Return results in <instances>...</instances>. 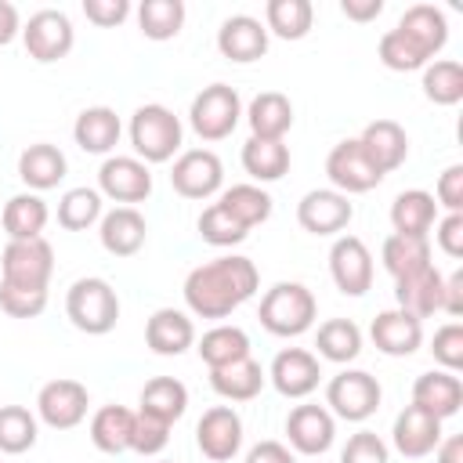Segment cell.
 <instances>
[{
	"instance_id": "cell-1",
	"label": "cell",
	"mask_w": 463,
	"mask_h": 463,
	"mask_svg": "<svg viewBox=\"0 0 463 463\" xmlns=\"http://www.w3.org/2000/svg\"><path fill=\"white\" fill-rule=\"evenodd\" d=\"M257 286H260L257 264L242 253H228L192 268L181 293L195 318H228L257 293Z\"/></svg>"
},
{
	"instance_id": "cell-2",
	"label": "cell",
	"mask_w": 463,
	"mask_h": 463,
	"mask_svg": "<svg viewBox=\"0 0 463 463\" xmlns=\"http://www.w3.org/2000/svg\"><path fill=\"white\" fill-rule=\"evenodd\" d=\"M65 315H69V322L80 333L105 336L119 322V297H116V289H112L109 279L87 275V279H76L69 286V293H65Z\"/></svg>"
},
{
	"instance_id": "cell-3",
	"label": "cell",
	"mask_w": 463,
	"mask_h": 463,
	"mask_svg": "<svg viewBox=\"0 0 463 463\" xmlns=\"http://www.w3.org/2000/svg\"><path fill=\"white\" fill-rule=\"evenodd\" d=\"M257 318L271 336H300L315 326L318 304H315V293L304 282H275L260 297Z\"/></svg>"
},
{
	"instance_id": "cell-4",
	"label": "cell",
	"mask_w": 463,
	"mask_h": 463,
	"mask_svg": "<svg viewBox=\"0 0 463 463\" xmlns=\"http://www.w3.org/2000/svg\"><path fill=\"white\" fill-rule=\"evenodd\" d=\"M181 137H184L181 119L174 116V109H166L159 101H148L130 116V145L145 166L170 163L181 152Z\"/></svg>"
},
{
	"instance_id": "cell-5",
	"label": "cell",
	"mask_w": 463,
	"mask_h": 463,
	"mask_svg": "<svg viewBox=\"0 0 463 463\" xmlns=\"http://www.w3.org/2000/svg\"><path fill=\"white\" fill-rule=\"evenodd\" d=\"M242 119V98L228 83H210L192 98L188 123L203 141H224Z\"/></svg>"
},
{
	"instance_id": "cell-6",
	"label": "cell",
	"mask_w": 463,
	"mask_h": 463,
	"mask_svg": "<svg viewBox=\"0 0 463 463\" xmlns=\"http://www.w3.org/2000/svg\"><path fill=\"white\" fill-rule=\"evenodd\" d=\"M383 402L380 380L365 369H340L329 383H326V405L333 416L347 420V423H365Z\"/></svg>"
},
{
	"instance_id": "cell-7",
	"label": "cell",
	"mask_w": 463,
	"mask_h": 463,
	"mask_svg": "<svg viewBox=\"0 0 463 463\" xmlns=\"http://www.w3.org/2000/svg\"><path fill=\"white\" fill-rule=\"evenodd\" d=\"M54 275V250L47 239H22L7 242L0 253V282L22 289H47Z\"/></svg>"
},
{
	"instance_id": "cell-8",
	"label": "cell",
	"mask_w": 463,
	"mask_h": 463,
	"mask_svg": "<svg viewBox=\"0 0 463 463\" xmlns=\"http://www.w3.org/2000/svg\"><path fill=\"white\" fill-rule=\"evenodd\" d=\"M22 43H25V51H29L33 61L51 65V61H61L72 51L76 29H72V22H69L65 11L43 7V11L29 14V22L22 25Z\"/></svg>"
},
{
	"instance_id": "cell-9",
	"label": "cell",
	"mask_w": 463,
	"mask_h": 463,
	"mask_svg": "<svg viewBox=\"0 0 463 463\" xmlns=\"http://www.w3.org/2000/svg\"><path fill=\"white\" fill-rule=\"evenodd\" d=\"M326 177H329V184H333L336 192H344V195L373 192V188L383 181V174H380L376 163L365 156V148H362L358 137H344V141H336V145L329 148V156H326Z\"/></svg>"
},
{
	"instance_id": "cell-10",
	"label": "cell",
	"mask_w": 463,
	"mask_h": 463,
	"mask_svg": "<svg viewBox=\"0 0 463 463\" xmlns=\"http://www.w3.org/2000/svg\"><path fill=\"white\" fill-rule=\"evenodd\" d=\"M98 192L119 206L145 203L152 195V170L137 156H105L98 166Z\"/></svg>"
},
{
	"instance_id": "cell-11",
	"label": "cell",
	"mask_w": 463,
	"mask_h": 463,
	"mask_svg": "<svg viewBox=\"0 0 463 463\" xmlns=\"http://www.w3.org/2000/svg\"><path fill=\"white\" fill-rule=\"evenodd\" d=\"M87 405H90V394L80 380H69V376H58L51 383L40 387L36 394V420H43L51 430H72L87 420Z\"/></svg>"
},
{
	"instance_id": "cell-12",
	"label": "cell",
	"mask_w": 463,
	"mask_h": 463,
	"mask_svg": "<svg viewBox=\"0 0 463 463\" xmlns=\"http://www.w3.org/2000/svg\"><path fill=\"white\" fill-rule=\"evenodd\" d=\"M170 184L184 199H210L224 184V166H221L217 152H210V148H188V152H181L174 159Z\"/></svg>"
},
{
	"instance_id": "cell-13",
	"label": "cell",
	"mask_w": 463,
	"mask_h": 463,
	"mask_svg": "<svg viewBox=\"0 0 463 463\" xmlns=\"http://www.w3.org/2000/svg\"><path fill=\"white\" fill-rule=\"evenodd\" d=\"M354 217L351 195L336 188H311L297 203V224L311 235H340Z\"/></svg>"
},
{
	"instance_id": "cell-14",
	"label": "cell",
	"mask_w": 463,
	"mask_h": 463,
	"mask_svg": "<svg viewBox=\"0 0 463 463\" xmlns=\"http://www.w3.org/2000/svg\"><path fill=\"white\" fill-rule=\"evenodd\" d=\"M329 275L344 297H362L373 286V253L358 235H336L329 246Z\"/></svg>"
},
{
	"instance_id": "cell-15",
	"label": "cell",
	"mask_w": 463,
	"mask_h": 463,
	"mask_svg": "<svg viewBox=\"0 0 463 463\" xmlns=\"http://www.w3.org/2000/svg\"><path fill=\"white\" fill-rule=\"evenodd\" d=\"M289 449L300 456H322L336 441V420L326 405H293L286 416Z\"/></svg>"
},
{
	"instance_id": "cell-16",
	"label": "cell",
	"mask_w": 463,
	"mask_h": 463,
	"mask_svg": "<svg viewBox=\"0 0 463 463\" xmlns=\"http://www.w3.org/2000/svg\"><path fill=\"white\" fill-rule=\"evenodd\" d=\"M195 445L206 459L228 463L242 449V416L232 405H213L195 423Z\"/></svg>"
},
{
	"instance_id": "cell-17",
	"label": "cell",
	"mask_w": 463,
	"mask_h": 463,
	"mask_svg": "<svg viewBox=\"0 0 463 463\" xmlns=\"http://www.w3.org/2000/svg\"><path fill=\"white\" fill-rule=\"evenodd\" d=\"M268 380L271 387L282 394V398H307L318 380H322V365H318V354L304 351V347H286L271 358V369H268Z\"/></svg>"
},
{
	"instance_id": "cell-18",
	"label": "cell",
	"mask_w": 463,
	"mask_h": 463,
	"mask_svg": "<svg viewBox=\"0 0 463 463\" xmlns=\"http://www.w3.org/2000/svg\"><path fill=\"white\" fill-rule=\"evenodd\" d=\"M441 420L423 412L420 405H405L398 416H394V427H391V441L394 449L405 456V459H423L438 449L441 441Z\"/></svg>"
},
{
	"instance_id": "cell-19",
	"label": "cell",
	"mask_w": 463,
	"mask_h": 463,
	"mask_svg": "<svg viewBox=\"0 0 463 463\" xmlns=\"http://www.w3.org/2000/svg\"><path fill=\"white\" fill-rule=\"evenodd\" d=\"M217 51L228 61H239V65L260 61L268 54V29H264V22L253 18V14H232V18H224L221 29H217Z\"/></svg>"
},
{
	"instance_id": "cell-20",
	"label": "cell",
	"mask_w": 463,
	"mask_h": 463,
	"mask_svg": "<svg viewBox=\"0 0 463 463\" xmlns=\"http://www.w3.org/2000/svg\"><path fill=\"white\" fill-rule=\"evenodd\" d=\"M369 336H373V344H376L380 354H387V358H409L423 344V322L412 318V315H405L402 307H387V311H380L373 318Z\"/></svg>"
},
{
	"instance_id": "cell-21",
	"label": "cell",
	"mask_w": 463,
	"mask_h": 463,
	"mask_svg": "<svg viewBox=\"0 0 463 463\" xmlns=\"http://www.w3.org/2000/svg\"><path fill=\"white\" fill-rule=\"evenodd\" d=\"M145 235H148V224L137 206H112L98 221V239L112 257H134L145 246Z\"/></svg>"
},
{
	"instance_id": "cell-22",
	"label": "cell",
	"mask_w": 463,
	"mask_h": 463,
	"mask_svg": "<svg viewBox=\"0 0 463 463\" xmlns=\"http://www.w3.org/2000/svg\"><path fill=\"white\" fill-rule=\"evenodd\" d=\"M441 293H445V275H441L434 264L394 282V304H398L405 315L420 318V322L441 311Z\"/></svg>"
},
{
	"instance_id": "cell-23",
	"label": "cell",
	"mask_w": 463,
	"mask_h": 463,
	"mask_svg": "<svg viewBox=\"0 0 463 463\" xmlns=\"http://www.w3.org/2000/svg\"><path fill=\"white\" fill-rule=\"evenodd\" d=\"M145 344L152 354H163V358H177L184 354L192 344H195V326L184 311L177 307H159L152 311V318L145 322Z\"/></svg>"
},
{
	"instance_id": "cell-24",
	"label": "cell",
	"mask_w": 463,
	"mask_h": 463,
	"mask_svg": "<svg viewBox=\"0 0 463 463\" xmlns=\"http://www.w3.org/2000/svg\"><path fill=\"white\" fill-rule=\"evenodd\" d=\"M358 141H362L365 156L376 163V170L383 177L391 170H398L405 163V156H409V134L394 119H373V123H365V130L358 134Z\"/></svg>"
},
{
	"instance_id": "cell-25",
	"label": "cell",
	"mask_w": 463,
	"mask_h": 463,
	"mask_svg": "<svg viewBox=\"0 0 463 463\" xmlns=\"http://www.w3.org/2000/svg\"><path fill=\"white\" fill-rule=\"evenodd\" d=\"M412 405H420L423 412L438 416V420H449L459 412L463 405V383L456 373H445V369H430V373H420L416 383H412Z\"/></svg>"
},
{
	"instance_id": "cell-26",
	"label": "cell",
	"mask_w": 463,
	"mask_h": 463,
	"mask_svg": "<svg viewBox=\"0 0 463 463\" xmlns=\"http://www.w3.org/2000/svg\"><path fill=\"white\" fill-rule=\"evenodd\" d=\"M119 134H123V123H119L116 109H109V105H90L72 123V141L87 156H109L119 145Z\"/></svg>"
},
{
	"instance_id": "cell-27",
	"label": "cell",
	"mask_w": 463,
	"mask_h": 463,
	"mask_svg": "<svg viewBox=\"0 0 463 463\" xmlns=\"http://www.w3.org/2000/svg\"><path fill=\"white\" fill-rule=\"evenodd\" d=\"M65 170H69V159L51 141H36V145L22 148V156H18V177L36 195L47 192V188H58V181L65 177Z\"/></svg>"
},
{
	"instance_id": "cell-28",
	"label": "cell",
	"mask_w": 463,
	"mask_h": 463,
	"mask_svg": "<svg viewBox=\"0 0 463 463\" xmlns=\"http://www.w3.org/2000/svg\"><path fill=\"white\" fill-rule=\"evenodd\" d=\"M246 123H250V137L282 141L293 127V101L282 90H260L246 109Z\"/></svg>"
},
{
	"instance_id": "cell-29",
	"label": "cell",
	"mask_w": 463,
	"mask_h": 463,
	"mask_svg": "<svg viewBox=\"0 0 463 463\" xmlns=\"http://www.w3.org/2000/svg\"><path fill=\"white\" fill-rule=\"evenodd\" d=\"M51 221V210L47 203L36 195V192H18L4 203V213H0V224L7 232L11 242H22V239H43V228Z\"/></svg>"
},
{
	"instance_id": "cell-30",
	"label": "cell",
	"mask_w": 463,
	"mask_h": 463,
	"mask_svg": "<svg viewBox=\"0 0 463 463\" xmlns=\"http://www.w3.org/2000/svg\"><path fill=\"white\" fill-rule=\"evenodd\" d=\"M394 29H402L409 40H416L427 51V58H434L449 43V18L434 4H412V7H405L402 22Z\"/></svg>"
},
{
	"instance_id": "cell-31",
	"label": "cell",
	"mask_w": 463,
	"mask_h": 463,
	"mask_svg": "<svg viewBox=\"0 0 463 463\" xmlns=\"http://www.w3.org/2000/svg\"><path fill=\"white\" fill-rule=\"evenodd\" d=\"M380 260H383V268H387V275H391L394 282L434 264V260H430V242H427V235H398V232L383 239Z\"/></svg>"
},
{
	"instance_id": "cell-32",
	"label": "cell",
	"mask_w": 463,
	"mask_h": 463,
	"mask_svg": "<svg viewBox=\"0 0 463 463\" xmlns=\"http://www.w3.org/2000/svg\"><path fill=\"white\" fill-rule=\"evenodd\" d=\"M264 380H268V373H264L260 362H253V358H242V362L210 369V387H213L224 402H253V398L260 394Z\"/></svg>"
},
{
	"instance_id": "cell-33",
	"label": "cell",
	"mask_w": 463,
	"mask_h": 463,
	"mask_svg": "<svg viewBox=\"0 0 463 463\" xmlns=\"http://www.w3.org/2000/svg\"><path fill=\"white\" fill-rule=\"evenodd\" d=\"M438 221V203L430 192L423 188H409V192H398L394 203H391V224L398 235H427Z\"/></svg>"
},
{
	"instance_id": "cell-34",
	"label": "cell",
	"mask_w": 463,
	"mask_h": 463,
	"mask_svg": "<svg viewBox=\"0 0 463 463\" xmlns=\"http://www.w3.org/2000/svg\"><path fill=\"white\" fill-rule=\"evenodd\" d=\"M130 434H134V412L127 405H101L90 416V441L98 452H109V456L127 452Z\"/></svg>"
},
{
	"instance_id": "cell-35",
	"label": "cell",
	"mask_w": 463,
	"mask_h": 463,
	"mask_svg": "<svg viewBox=\"0 0 463 463\" xmlns=\"http://www.w3.org/2000/svg\"><path fill=\"white\" fill-rule=\"evenodd\" d=\"M242 170L260 181L271 184L279 177L289 174V145L286 141H264V137H250L242 145Z\"/></svg>"
},
{
	"instance_id": "cell-36",
	"label": "cell",
	"mask_w": 463,
	"mask_h": 463,
	"mask_svg": "<svg viewBox=\"0 0 463 463\" xmlns=\"http://www.w3.org/2000/svg\"><path fill=\"white\" fill-rule=\"evenodd\" d=\"M315 347H318V358L347 365L362 354V329L351 318H326L315 333Z\"/></svg>"
},
{
	"instance_id": "cell-37",
	"label": "cell",
	"mask_w": 463,
	"mask_h": 463,
	"mask_svg": "<svg viewBox=\"0 0 463 463\" xmlns=\"http://www.w3.org/2000/svg\"><path fill=\"white\" fill-rule=\"evenodd\" d=\"M184 409H188V387L177 376H152L141 387V409L137 412L159 416L166 423H177L184 416Z\"/></svg>"
},
{
	"instance_id": "cell-38",
	"label": "cell",
	"mask_w": 463,
	"mask_h": 463,
	"mask_svg": "<svg viewBox=\"0 0 463 463\" xmlns=\"http://www.w3.org/2000/svg\"><path fill=\"white\" fill-rule=\"evenodd\" d=\"M195 351H199V358L210 369H221V365H232V362L250 358V336L239 326H213V329L203 333V340L195 344Z\"/></svg>"
},
{
	"instance_id": "cell-39",
	"label": "cell",
	"mask_w": 463,
	"mask_h": 463,
	"mask_svg": "<svg viewBox=\"0 0 463 463\" xmlns=\"http://www.w3.org/2000/svg\"><path fill=\"white\" fill-rule=\"evenodd\" d=\"M315 7L311 0H268L264 7V29L268 36L275 33L279 40H304L311 33Z\"/></svg>"
},
{
	"instance_id": "cell-40",
	"label": "cell",
	"mask_w": 463,
	"mask_h": 463,
	"mask_svg": "<svg viewBox=\"0 0 463 463\" xmlns=\"http://www.w3.org/2000/svg\"><path fill=\"white\" fill-rule=\"evenodd\" d=\"M137 29H141V36H148L156 43L174 40L184 29V0H141Z\"/></svg>"
},
{
	"instance_id": "cell-41",
	"label": "cell",
	"mask_w": 463,
	"mask_h": 463,
	"mask_svg": "<svg viewBox=\"0 0 463 463\" xmlns=\"http://www.w3.org/2000/svg\"><path fill=\"white\" fill-rule=\"evenodd\" d=\"M217 203H221L246 232L257 228V224H264V221L271 217V195H268L260 184H232V188L221 192Z\"/></svg>"
},
{
	"instance_id": "cell-42",
	"label": "cell",
	"mask_w": 463,
	"mask_h": 463,
	"mask_svg": "<svg viewBox=\"0 0 463 463\" xmlns=\"http://www.w3.org/2000/svg\"><path fill=\"white\" fill-rule=\"evenodd\" d=\"M40 438V420L25 405H0V452L4 456H22L36 445Z\"/></svg>"
},
{
	"instance_id": "cell-43",
	"label": "cell",
	"mask_w": 463,
	"mask_h": 463,
	"mask_svg": "<svg viewBox=\"0 0 463 463\" xmlns=\"http://www.w3.org/2000/svg\"><path fill=\"white\" fill-rule=\"evenodd\" d=\"M423 94L434 105H459L463 101V65L456 58H434L423 65Z\"/></svg>"
},
{
	"instance_id": "cell-44",
	"label": "cell",
	"mask_w": 463,
	"mask_h": 463,
	"mask_svg": "<svg viewBox=\"0 0 463 463\" xmlns=\"http://www.w3.org/2000/svg\"><path fill=\"white\" fill-rule=\"evenodd\" d=\"M101 221V192L98 188H69L58 199V224L65 232H87Z\"/></svg>"
},
{
	"instance_id": "cell-45",
	"label": "cell",
	"mask_w": 463,
	"mask_h": 463,
	"mask_svg": "<svg viewBox=\"0 0 463 463\" xmlns=\"http://www.w3.org/2000/svg\"><path fill=\"white\" fill-rule=\"evenodd\" d=\"M376 54H380V61H383L391 72H416V69H423L427 61H434V58H427V51H423L416 40H409L402 29H387V33L380 36V43H376Z\"/></svg>"
},
{
	"instance_id": "cell-46",
	"label": "cell",
	"mask_w": 463,
	"mask_h": 463,
	"mask_svg": "<svg viewBox=\"0 0 463 463\" xmlns=\"http://www.w3.org/2000/svg\"><path fill=\"white\" fill-rule=\"evenodd\" d=\"M195 228H199V235H203V242H210V246H217V250H224V246H239L250 232L221 206V203H210L203 213H199V221H195Z\"/></svg>"
},
{
	"instance_id": "cell-47",
	"label": "cell",
	"mask_w": 463,
	"mask_h": 463,
	"mask_svg": "<svg viewBox=\"0 0 463 463\" xmlns=\"http://www.w3.org/2000/svg\"><path fill=\"white\" fill-rule=\"evenodd\" d=\"M170 427H174V423H166V420H159V416L134 412L130 449H134L137 456H156V452H163V449H166V441H170Z\"/></svg>"
},
{
	"instance_id": "cell-48",
	"label": "cell",
	"mask_w": 463,
	"mask_h": 463,
	"mask_svg": "<svg viewBox=\"0 0 463 463\" xmlns=\"http://www.w3.org/2000/svg\"><path fill=\"white\" fill-rule=\"evenodd\" d=\"M47 307V289H22L0 282V311L11 318H36Z\"/></svg>"
},
{
	"instance_id": "cell-49",
	"label": "cell",
	"mask_w": 463,
	"mask_h": 463,
	"mask_svg": "<svg viewBox=\"0 0 463 463\" xmlns=\"http://www.w3.org/2000/svg\"><path fill=\"white\" fill-rule=\"evenodd\" d=\"M430 354L445 373H459L463 369V326L445 322L430 340Z\"/></svg>"
},
{
	"instance_id": "cell-50",
	"label": "cell",
	"mask_w": 463,
	"mask_h": 463,
	"mask_svg": "<svg viewBox=\"0 0 463 463\" xmlns=\"http://www.w3.org/2000/svg\"><path fill=\"white\" fill-rule=\"evenodd\" d=\"M391 452H387V441L373 430H358L347 438V445L340 449V463H387Z\"/></svg>"
},
{
	"instance_id": "cell-51",
	"label": "cell",
	"mask_w": 463,
	"mask_h": 463,
	"mask_svg": "<svg viewBox=\"0 0 463 463\" xmlns=\"http://www.w3.org/2000/svg\"><path fill=\"white\" fill-rule=\"evenodd\" d=\"M434 203L445 206L449 213H463V166L459 163L441 170L438 188H434Z\"/></svg>"
},
{
	"instance_id": "cell-52",
	"label": "cell",
	"mask_w": 463,
	"mask_h": 463,
	"mask_svg": "<svg viewBox=\"0 0 463 463\" xmlns=\"http://www.w3.org/2000/svg\"><path fill=\"white\" fill-rule=\"evenodd\" d=\"M83 14H87V22H94L101 29H116L127 22L130 0H83Z\"/></svg>"
},
{
	"instance_id": "cell-53",
	"label": "cell",
	"mask_w": 463,
	"mask_h": 463,
	"mask_svg": "<svg viewBox=\"0 0 463 463\" xmlns=\"http://www.w3.org/2000/svg\"><path fill=\"white\" fill-rule=\"evenodd\" d=\"M434 239L441 246L445 257H463V213H445L441 221H434Z\"/></svg>"
},
{
	"instance_id": "cell-54",
	"label": "cell",
	"mask_w": 463,
	"mask_h": 463,
	"mask_svg": "<svg viewBox=\"0 0 463 463\" xmlns=\"http://www.w3.org/2000/svg\"><path fill=\"white\" fill-rule=\"evenodd\" d=\"M246 463H297V456H293L289 445L268 438V441H257V445L246 452Z\"/></svg>"
},
{
	"instance_id": "cell-55",
	"label": "cell",
	"mask_w": 463,
	"mask_h": 463,
	"mask_svg": "<svg viewBox=\"0 0 463 463\" xmlns=\"http://www.w3.org/2000/svg\"><path fill=\"white\" fill-rule=\"evenodd\" d=\"M441 311H445L449 318H459V315H463V271H452V275L445 279Z\"/></svg>"
},
{
	"instance_id": "cell-56",
	"label": "cell",
	"mask_w": 463,
	"mask_h": 463,
	"mask_svg": "<svg viewBox=\"0 0 463 463\" xmlns=\"http://www.w3.org/2000/svg\"><path fill=\"white\" fill-rule=\"evenodd\" d=\"M340 11L351 22H373L383 14V0H340Z\"/></svg>"
},
{
	"instance_id": "cell-57",
	"label": "cell",
	"mask_w": 463,
	"mask_h": 463,
	"mask_svg": "<svg viewBox=\"0 0 463 463\" xmlns=\"http://www.w3.org/2000/svg\"><path fill=\"white\" fill-rule=\"evenodd\" d=\"M14 36H22V18L11 0H0V47H7Z\"/></svg>"
},
{
	"instance_id": "cell-58",
	"label": "cell",
	"mask_w": 463,
	"mask_h": 463,
	"mask_svg": "<svg viewBox=\"0 0 463 463\" xmlns=\"http://www.w3.org/2000/svg\"><path fill=\"white\" fill-rule=\"evenodd\" d=\"M438 463H463V438L459 434H449L438 441Z\"/></svg>"
}]
</instances>
